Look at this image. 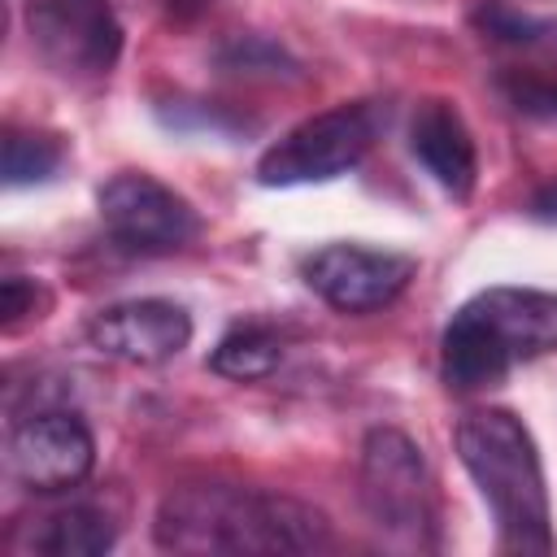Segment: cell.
<instances>
[{"instance_id": "ac0fdd59", "label": "cell", "mask_w": 557, "mask_h": 557, "mask_svg": "<svg viewBox=\"0 0 557 557\" xmlns=\"http://www.w3.org/2000/svg\"><path fill=\"white\" fill-rule=\"evenodd\" d=\"M531 213H535L540 222H557V178L544 183V187L531 196Z\"/></svg>"}, {"instance_id": "7c38bea8", "label": "cell", "mask_w": 557, "mask_h": 557, "mask_svg": "<svg viewBox=\"0 0 557 557\" xmlns=\"http://www.w3.org/2000/svg\"><path fill=\"white\" fill-rule=\"evenodd\" d=\"M117 540V522L100 505H61L9 531L13 553H44V557H96L109 553Z\"/></svg>"}, {"instance_id": "9c48e42d", "label": "cell", "mask_w": 557, "mask_h": 557, "mask_svg": "<svg viewBox=\"0 0 557 557\" xmlns=\"http://www.w3.org/2000/svg\"><path fill=\"white\" fill-rule=\"evenodd\" d=\"M96 466V440L70 409H39L9 431V470L30 492H70Z\"/></svg>"}, {"instance_id": "6da1fadb", "label": "cell", "mask_w": 557, "mask_h": 557, "mask_svg": "<svg viewBox=\"0 0 557 557\" xmlns=\"http://www.w3.org/2000/svg\"><path fill=\"white\" fill-rule=\"evenodd\" d=\"M165 553H318L331 548V522L278 492L239 483H183L152 522Z\"/></svg>"}, {"instance_id": "8992f818", "label": "cell", "mask_w": 557, "mask_h": 557, "mask_svg": "<svg viewBox=\"0 0 557 557\" xmlns=\"http://www.w3.org/2000/svg\"><path fill=\"white\" fill-rule=\"evenodd\" d=\"M26 35L65 83H100L122 57V22L109 0H26Z\"/></svg>"}, {"instance_id": "ba28073f", "label": "cell", "mask_w": 557, "mask_h": 557, "mask_svg": "<svg viewBox=\"0 0 557 557\" xmlns=\"http://www.w3.org/2000/svg\"><path fill=\"white\" fill-rule=\"evenodd\" d=\"M305 283L339 313H374L392 305L409 278L418 274V261L392 248H366V244H326L305 257L300 265Z\"/></svg>"}, {"instance_id": "5b68a950", "label": "cell", "mask_w": 557, "mask_h": 557, "mask_svg": "<svg viewBox=\"0 0 557 557\" xmlns=\"http://www.w3.org/2000/svg\"><path fill=\"white\" fill-rule=\"evenodd\" d=\"M383 109L374 100H344L305 122H296L283 139H274L257 161L261 187H300L348 174L379 139Z\"/></svg>"}, {"instance_id": "7a4b0ae2", "label": "cell", "mask_w": 557, "mask_h": 557, "mask_svg": "<svg viewBox=\"0 0 557 557\" xmlns=\"http://www.w3.org/2000/svg\"><path fill=\"white\" fill-rule=\"evenodd\" d=\"M457 457L492 509L500 548L553 553V509L540 448L527 422L509 409H470L453 431Z\"/></svg>"}, {"instance_id": "5bb4252c", "label": "cell", "mask_w": 557, "mask_h": 557, "mask_svg": "<svg viewBox=\"0 0 557 557\" xmlns=\"http://www.w3.org/2000/svg\"><path fill=\"white\" fill-rule=\"evenodd\" d=\"M61 165V144L35 131H9L4 135V183L9 187H30L48 183Z\"/></svg>"}, {"instance_id": "8fae6325", "label": "cell", "mask_w": 557, "mask_h": 557, "mask_svg": "<svg viewBox=\"0 0 557 557\" xmlns=\"http://www.w3.org/2000/svg\"><path fill=\"white\" fill-rule=\"evenodd\" d=\"M409 152L418 157V165L453 196V200H466L474 191V178H479V152H474V139H470V126L466 117L457 113L453 100H422L409 117Z\"/></svg>"}, {"instance_id": "e0dca14e", "label": "cell", "mask_w": 557, "mask_h": 557, "mask_svg": "<svg viewBox=\"0 0 557 557\" xmlns=\"http://www.w3.org/2000/svg\"><path fill=\"white\" fill-rule=\"evenodd\" d=\"M48 305V292L35 283V278H26V274H9L4 278V287H0V313H4V326H17L22 318H39V309Z\"/></svg>"}, {"instance_id": "3957f363", "label": "cell", "mask_w": 557, "mask_h": 557, "mask_svg": "<svg viewBox=\"0 0 557 557\" xmlns=\"http://www.w3.org/2000/svg\"><path fill=\"white\" fill-rule=\"evenodd\" d=\"M557 352V292L483 287L444 326L440 374L448 392L496 387L513 366Z\"/></svg>"}, {"instance_id": "277c9868", "label": "cell", "mask_w": 557, "mask_h": 557, "mask_svg": "<svg viewBox=\"0 0 557 557\" xmlns=\"http://www.w3.org/2000/svg\"><path fill=\"white\" fill-rule=\"evenodd\" d=\"M361 505L374 531L396 548H431L435 492L422 448L396 431L374 426L361 444Z\"/></svg>"}, {"instance_id": "9a60e30c", "label": "cell", "mask_w": 557, "mask_h": 557, "mask_svg": "<svg viewBox=\"0 0 557 557\" xmlns=\"http://www.w3.org/2000/svg\"><path fill=\"white\" fill-rule=\"evenodd\" d=\"M479 26L496 39H509V44H535L544 35H553V22H540V17H527L518 9H505V4H487L479 9Z\"/></svg>"}, {"instance_id": "52a82bcc", "label": "cell", "mask_w": 557, "mask_h": 557, "mask_svg": "<svg viewBox=\"0 0 557 557\" xmlns=\"http://www.w3.org/2000/svg\"><path fill=\"white\" fill-rule=\"evenodd\" d=\"M96 209H100V222L113 235V244H122L126 252H148V257L178 252L200 231L196 209L174 187H165L161 178H152L144 170L113 174L96 191Z\"/></svg>"}, {"instance_id": "2e32d148", "label": "cell", "mask_w": 557, "mask_h": 557, "mask_svg": "<svg viewBox=\"0 0 557 557\" xmlns=\"http://www.w3.org/2000/svg\"><path fill=\"white\" fill-rule=\"evenodd\" d=\"M505 91H509L513 109L557 122V78H548V74H513L505 83Z\"/></svg>"}, {"instance_id": "4fadbf2b", "label": "cell", "mask_w": 557, "mask_h": 557, "mask_svg": "<svg viewBox=\"0 0 557 557\" xmlns=\"http://www.w3.org/2000/svg\"><path fill=\"white\" fill-rule=\"evenodd\" d=\"M283 361V344L270 326L261 322H239L231 326L213 352H209V370L222 374V379H235V383H252V379H265L274 366Z\"/></svg>"}, {"instance_id": "30bf717a", "label": "cell", "mask_w": 557, "mask_h": 557, "mask_svg": "<svg viewBox=\"0 0 557 557\" xmlns=\"http://www.w3.org/2000/svg\"><path fill=\"white\" fill-rule=\"evenodd\" d=\"M87 344L126 366H161L191 344V318L183 305L161 300V296L117 300L91 313Z\"/></svg>"}]
</instances>
